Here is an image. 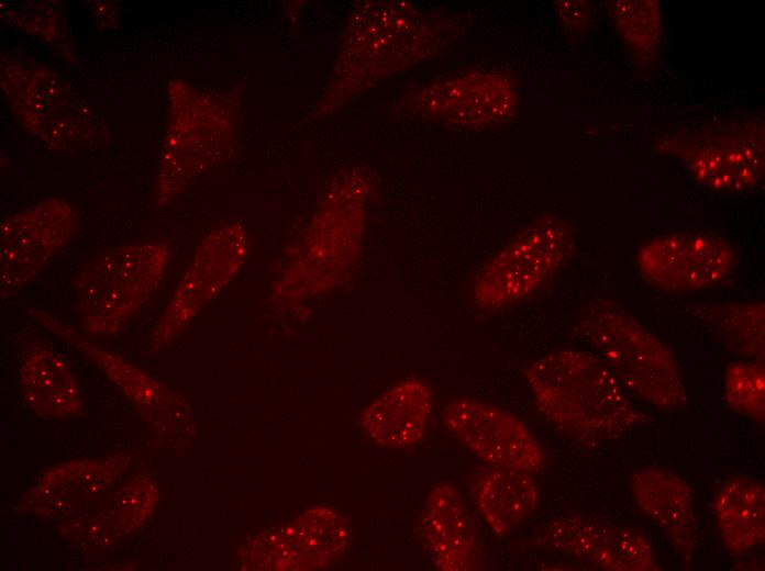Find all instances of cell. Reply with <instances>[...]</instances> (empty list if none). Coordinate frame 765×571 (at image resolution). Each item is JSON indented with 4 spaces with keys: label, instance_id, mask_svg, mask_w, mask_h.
<instances>
[{
    "label": "cell",
    "instance_id": "cell-1",
    "mask_svg": "<svg viewBox=\"0 0 765 571\" xmlns=\"http://www.w3.org/2000/svg\"><path fill=\"white\" fill-rule=\"evenodd\" d=\"M461 24L401 1H365L352 11L322 113L333 112L386 78L444 51Z\"/></svg>",
    "mask_w": 765,
    "mask_h": 571
},
{
    "label": "cell",
    "instance_id": "cell-2",
    "mask_svg": "<svg viewBox=\"0 0 765 571\" xmlns=\"http://www.w3.org/2000/svg\"><path fill=\"white\" fill-rule=\"evenodd\" d=\"M372 182L352 168L334 180L273 283V294L300 303L328 294L352 275L362 253Z\"/></svg>",
    "mask_w": 765,
    "mask_h": 571
},
{
    "label": "cell",
    "instance_id": "cell-3",
    "mask_svg": "<svg viewBox=\"0 0 765 571\" xmlns=\"http://www.w3.org/2000/svg\"><path fill=\"white\" fill-rule=\"evenodd\" d=\"M540 412L555 426L589 440L618 438L645 421L608 366L595 354L562 349L526 366Z\"/></svg>",
    "mask_w": 765,
    "mask_h": 571
},
{
    "label": "cell",
    "instance_id": "cell-4",
    "mask_svg": "<svg viewBox=\"0 0 765 571\" xmlns=\"http://www.w3.org/2000/svg\"><path fill=\"white\" fill-rule=\"evenodd\" d=\"M578 328L627 392L659 408L686 404L674 354L620 303L589 301L579 313Z\"/></svg>",
    "mask_w": 765,
    "mask_h": 571
},
{
    "label": "cell",
    "instance_id": "cell-5",
    "mask_svg": "<svg viewBox=\"0 0 765 571\" xmlns=\"http://www.w3.org/2000/svg\"><path fill=\"white\" fill-rule=\"evenodd\" d=\"M169 119L162 147L155 201H174L231 153L235 112L231 103L180 79L167 87Z\"/></svg>",
    "mask_w": 765,
    "mask_h": 571
},
{
    "label": "cell",
    "instance_id": "cell-6",
    "mask_svg": "<svg viewBox=\"0 0 765 571\" xmlns=\"http://www.w3.org/2000/svg\"><path fill=\"white\" fill-rule=\"evenodd\" d=\"M168 260V245L151 240L112 248L90 261L73 284L80 326L92 335L122 329L157 290Z\"/></svg>",
    "mask_w": 765,
    "mask_h": 571
},
{
    "label": "cell",
    "instance_id": "cell-7",
    "mask_svg": "<svg viewBox=\"0 0 765 571\" xmlns=\"http://www.w3.org/2000/svg\"><path fill=\"white\" fill-rule=\"evenodd\" d=\"M765 128L761 115L722 120L658 136L654 149L678 160L699 186L743 193L764 181Z\"/></svg>",
    "mask_w": 765,
    "mask_h": 571
},
{
    "label": "cell",
    "instance_id": "cell-8",
    "mask_svg": "<svg viewBox=\"0 0 765 571\" xmlns=\"http://www.w3.org/2000/svg\"><path fill=\"white\" fill-rule=\"evenodd\" d=\"M575 248L573 226L556 214L539 217L498 250L476 273L474 303L494 311L518 303L543 287Z\"/></svg>",
    "mask_w": 765,
    "mask_h": 571
},
{
    "label": "cell",
    "instance_id": "cell-9",
    "mask_svg": "<svg viewBox=\"0 0 765 571\" xmlns=\"http://www.w3.org/2000/svg\"><path fill=\"white\" fill-rule=\"evenodd\" d=\"M1 88L21 125L51 148L77 149L96 138V119L52 69L13 54L1 58Z\"/></svg>",
    "mask_w": 765,
    "mask_h": 571
},
{
    "label": "cell",
    "instance_id": "cell-10",
    "mask_svg": "<svg viewBox=\"0 0 765 571\" xmlns=\"http://www.w3.org/2000/svg\"><path fill=\"white\" fill-rule=\"evenodd\" d=\"M248 247L247 232L239 222L223 223L206 234L154 328L152 351L174 340L237 277Z\"/></svg>",
    "mask_w": 765,
    "mask_h": 571
},
{
    "label": "cell",
    "instance_id": "cell-11",
    "mask_svg": "<svg viewBox=\"0 0 765 571\" xmlns=\"http://www.w3.org/2000/svg\"><path fill=\"white\" fill-rule=\"evenodd\" d=\"M403 109L424 121L464 128H485L511 120L519 108L512 77L492 70H467L409 91Z\"/></svg>",
    "mask_w": 765,
    "mask_h": 571
},
{
    "label": "cell",
    "instance_id": "cell-12",
    "mask_svg": "<svg viewBox=\"0 0 765 571\" xmlns=\"http://www.w3.org/2000/svg\"><path fill=\"white\" fill-rule=\"evenodd\" d=\"M738 264V250L728 239L701 231L652 237L635 254L641 277L665 292L708 289L727 279Z\"/></svg>",
    "mask_w": 765,
    "mask_h": 571
},
{
    "label": "cell",
    "instance_id": "cell-13",
    "mask_svg": "<svg viewBox=\"0 0 765 571\" xmlns=\"http://www.w3.org/2000/svg\"><path fill=\"white\" fill-rule=\"evenodd\" d=\"M73 205L54 197L8 216L0 225V288L7 296L32 281L73 238Z\"/></svg>",
    "mask_w": 765,
    "mask_h": 571
},
{
    "label": "cell",
    "instance_id": "cell-14",
    "mask_svg": "<svg viewBox=\"0 0 765 571\" xmlns=\"http://www.w3.org/2000/svg\"><path fill=\"white\" fill-rule=\"evenodd\" d=\"M350 528L335 511L311 508L289 524L250 538L240 549L243 569L307 570L328 566L347 547Z\"/></svg>",
    "mask_w": 765,
    "mask_h": 571
},
{
    "label": "cell",
    "instance_id": "cell-15",
    "mask_svg": "<svg viewBox=\"0 0 765 571\" xmlns=\"http://www.w3.org/2000/svg\"><path fill=\"white\" fill-rule=\"evenodd\" d=\"M446 428L485 464L537 472L543 449L513 414L468 398L452 401L444 410Z\"/></svg>",
    "mask_w": 765,
    "mask_h": 571
},
{
    "label": "cell",
    "instance_id": "cell-16",
    "mask_svg": "<svg viewBox=\"0 0 765 571\" xmlns=\"http://www.w3.org/2000/svg\"><path fill=\"white\" fill-rule=\"evenodd\" d=\"M541 546L609 571H657L652 545L642 534L584 517L552 520L537 538Z\"/></svg>",
    "mask_w": 765,
    "mask_h": 571
},
{
    "label": "cell",
    "instance_id": "cell-17",
    "mask_svg": "<svg viewBox=\"0 0 765 571\" xmlns=\"http://www.w3.org/2000/svg\"><path fill=\"white\" fill-rule=\"evenodd\" d=\"M127 454L79 460L49 469L24 495L19 506L51 519L86 513L131 466Z\"/></svg>",
    "mask_w": 765,
    "mask_h": 571
},
{
    "label": "cell",
    "instance_id": "cell-18",
    "mask_svg": "<svg viewBox=\"0 0 765 571\" xmlns=\"http://www.w3.org/2000/svg\"><path fill=\"white\" fill-rule=\"evenodd\" d=\"M420 530L434 566L442 571L476 570L480 560L476 526L458 489L448 482L430 491Z\"/></svg>",
    "mask_w": 765,
    "mask_h": 571
},
{
    "label": "cell",
    "instance_id": "cell-19",
    "mask_svg": "<svg viewBox=\"0 0 765 571\" xmlns=\"http://www.w3.org/2000/svg\"><path fill=\"white\" fill-rule=\"evenodd\" d=\"M30 312L49 332L73 345L103 370L154 421L155 426L166 421L171 413L182 410L179 399L145 371L89 342L56 315L40 309H32Z\"/></svg>",
    "mask_w": 765,
    "mask_h": 571
},
{
    "label": "cell",
    "instance_id": "cell-20",
    "mask_svg": "<svg viewBox=\"0 0 765 571\" xmlns=\"http://www.w3.org/2000/svg\"><path fill=\"white\" fill-rule=\"evenodd\" d=\"M630 484L637 506L689 562L697 542L691 486L681 477L657 468L635 470Z\"/></svg>",
    "mask_w": 765,
    "mask_h": 571
},
{
    "label": "cell",
    "instance_id": "cell-21",
    "mask_svg": "<svg viewBox=\"0 0 765 571\" xmlns=\"http://www.w3.org/2000/svg\"><path fill=\"white\" fill-rule=\"evenodd\" d=\"M432 391L418 378L388 388L362 413L359 424L367 436L390 448H406L424 436L432 411Z\"/></svg>",
    "mask_w": 765,
    "mask_h": 571
},
{
    "label": "cell",
    "instance_id": "cell-22",
    "mask_svg": "<svg viewBox=\"0 0 765 571\" xmlns=\"http://www.w3.org/2000/svg\"><path fill=\"white\" fill-rule=\"evenodd\" d=\"M158 492L147 477H137L117 491L100 508L66 519L60 531L88 546L112 545L137 529L155 510Z\"/></svg>",
    "mask_w": 765,
    "mask_h": 571
},
{
    "label": "cell",
    "instance_id": "cell-23",
    "mask_svg": "<svg viewBox=\"0 0 765 571\" xmlns=\"http://www.w3.org/2000/svg\"><path fill=\"white\" fill-rule=\"evenodd\" d=\"M470 490L479 515L500 537L530 517L539 504L532 474L518 469L485 464L474 473Z\"/></svg>",
    "mask_w": 765,
    "mask_h": 571
},
{
    "label": "cell",
    "instance_id": "cell-24",
    "mask_svg": "<svg viewBox=\"0 0 765 571\" xmlns=\"http://www.w3.org/2000/svg\"><path fill=\"white\" fill-rule=\"evenodd\" d=\"M19 378L26 404L37 414L68 417L81 411L77 381L67 361L53 349H31L22 360Z\"/></svg>",
    "mask_w": 765,
    "mask_h": 571
},
{
    "label": "cell",
    "instance_id": "cell-25",
    "mask_svg": "<svg viewBox=\"0 0 765 571\" xmlns=\"http://www.w3.org/2000/svg\"><path fill=\"white\" fill-rule=\"evenodd\" d=\"M714 511L728 550L741 555L765 538V490L755 478L736 475L719 489Z\"/></svg>",
    "mask_w": 765,
    "mask_h": 571
},
{
    "label": "cell",
    "instance_id": "cell-26",
    "mask_svg": "<svg viewBox=\"0 0 765 571\" xmlns=\"http://www.w3.org/2000/svg\"><path fill=\"white\" fill-rule=\"evenodd\" d=\"M608 14L633 65L639 70L655 66L664 42V18L657 0H618Z\"/></svg>",
    "mask_w": 765,
    "mask_h": 571
},
{
    "label": "cell",
    "instance_id": "cell-27",
    "mask_svg": "<svg viewBox=\"0 0 765 571\" xmlns=\"http://www.w3.org/2000/svg\"><path fill=\"white\" fill-rule=\"evenodd\" d=\"M699 317L733 351L751 360L764 359L763 301L723 302L697 309Z\"/></svg>",
    "mask_w": 765,
    "mask_h": 571
},
{
    "label": "cell",
    "instance_id": "cell-28",
    "mask_svg": "<svg viewBox=\"0 0 765 571\" xmlns=\"http://www.w3.org/2000/svg\"><path fill=\"white\" fill-rule=\"evenodd\" d=\"M724 396L735 412L757 422L765 417V369L762 360L729 365L724 372Z\"/></svg>",
    "mask_w": 765,
    "mask_h": 571
},
{
    "label": "cell",
    "instance_id": "cell-29",
    "mask_svg": "<svg viewBox=\"0 0 765 571\" xmlns=\"http://www.w3.org/2000/svg\"><path fill=\"white\" fill-rule=\"evenodd\" d=\"M49 7L51 5L46 3L45 11L42 13L44 4L41 2H37V4H16L13 7V11L7 10L4 16H9L13 20L14 24H20L24 30L31 26V24L34 25L36 22H40L41 27L38 35L46 41L53 42L55 41L54 38L56 34L59 37L62 35V33L55 30L57 29L62 32L64 30L62 13L59 11L49 9Z\"/></svg>",
    "mask_w": 765,
    "mask_h": 571
},
{
    "label": "cell",
    "instance_id": "cell-30",
    "mask_svg": "<svg viewBox=\"0 0 765 571\" xmlns=\"http://www.w3.org/2000/svg\"><path fill=\"white\" fill-rule=\"evenodd\" d=\"M555 9L565 32L573 37L585 33L592 23V8L588 1H558Z\"/></svg>",
    "mask_w": 765,
    "mask_h": 571
}]
</instances>
